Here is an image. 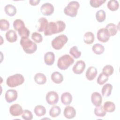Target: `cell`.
I'll use <instances>...</instances> for the list:
<instances>
[{
    "label": "cell",
    "instance_id": "24",
    "mask_svg": "<svg viewBox=\"0 0 120 120\" xmlns=\"http://www.w3.org/2000/svg\"><path fill=\"white\" fill-rule=\"evenodd\" d=\"M95 40V37L93 33L90 31L86 32L83 36V41L86 44H91Z\"/></svg>",
    "mask_w": 120,
    "mask_h": 120
},
{
    "label": "cell",
    "instance_id": "21",
    "mask_svg": "<svg viewBox=\"0 0 120 120\" xmlns=\"http://www.w3.org/2000/svg\"><path fill=\"white\" fill-rule=\"evenodd\" d=\"M4 11L5 13L9 16H14L17 12L16 8L11 4H8L4 7Z\"/></svg>",
    "mask_w": 120,
    "mask_h": 120
},
{
    "label": "cell",
    "instance_id": "8",
    "mask_svg": "<svg viewBox=\"0 0 120 120\" xmlns=\"http://www.w3.org/2000/svg\"><path fill=\"white\" fill-rule=\"evenodd\" d=\"M45 99L49 105H54L59 101V95L56 92L50 91L46 94Z\"/></svg>",
    "mask_w": 120,
    "mask_h": 120
},
{
    "label": "cell",
    "instance_id": "10",
    "mask_svg": "<svg viewBox=\"0 0 120 120\" xmlns=\"http://www.w3.org/2000/svg\"><path fill=\"white\" fill-rule=\"evenodd\" d=\"M18 97V93L15 90H8L5 93V98L6 101L10 103L16 100Z\"/></svg>",
    "mask_w": 120,
    "mask_h": 120
},
{
    "label": "cell",
    "instance_id": "29",
    "mask_svg": "<svg viewBox=\"0 0 120 120\" xmlns=\"http://www.w3.org/2000/svg\"><path fill=\"white\" fill-rule=\"evenodd\" d=\"M103 107L106 112H112L115 111V105L112 102L106 101L104 103Z\"/></svg>",
    "mask_w": 120,
    "mask_h": 120
},
{
    "label": "cell",
    "instance_id": "1",
    "mask_svg": "<svg viewBox=\"0 0 120 120\" xmlns=\"http://www.w3.org/2000/svg\"><path fill=\"white\" fill-rule=\"evenodd\" d=\"M65 28L66 24L61 20L50 22L47 23L45 29L44 35L45 36H48L60 33L62 32Z\"/></svg>",
    "mask_w": 120,
    "mask_h": 120
},
{
    "label": "cell",
    "instance_id": "4",
    "mask_svg": "<svg viewBox=\"0 0 120 120\" xmlns=\"http://www.w3.org/2000/svg\"><path fill=\"white\" fill-rule=\"evenodd\" d=\"M24 82L23 76L20 74H16L8 77L6 84L9 87H16L22 84Z\"/></svg>",
    "mask_w": 120,
    "mask_h": 120
},
{
    "label": "cell",
    "instance_id": "35",
    "mask_svg": "<svg viewBox=\"0 0 120 120\" xmlns=\"http://www.w3.org/2000/svg\"><path fill=\"white\" fill-rule=\"evenodd\" d=\"M102 71V73L106 76H109L113 73L114 68L111 65H107L103 68Z\"/></svg>",
    "mask_w": 120,
    "mask_h": 120
},
{
    "label": "cell",
    "instance_id": "42",
    "mask_svg": "<svg viewBox=\"0 0 120 120\" xmlns=\"http://www.w3.org/2000/svg\"><path fill=\"white\" fill-rule=\"evenodd\" d=\"M40 1L39 0H30L29 3L32 6H36L39 4Z\"/></svg>",
    "mask_w": 120,
    "mask_h": 120
},
{
    "label": "cell",
    "instance_id": "23",
    "mask_svg": "<svg viewBox=\"0 0 120 120\" xmlns=\"http://www.w3.org/2000/svg\"><path fill=\"white\" fill-rule=\"evenodd\" d=\"M105 28L107 30L110 36H115L118 30L117 26L112 23H110L107 24Z\"/></svg>",
    "mask_w": 120,
    "mask_h": 120
},
{
    "label": "cell",
    "instance_id": "30",
    "mask_svg": "<svg viewBox=\"0 0 120 120\" xmlns=\"http://www.w3.org/2000/svg\"><path fill=\"white\" fill-rule=\"evenodd\" d=\"M61 112V109L59 106H53L49 111V115L52 118L58 117Z\"/></svg>",
    "mask_w": 120,
    "mask_h": 120
},
{
    "label": "cell",
    "instance_id": "26",
    "mask_svg": "<svg viewBox=\"0 0 120 120\" xmlns=\"http://www.w3.org/2000/svg\"><path fill=\"white\" fill-rule=\"evenodd\" d=\"M34 112L36 116L41 117L44 116L46 112L45 108L41 105H38L36 106L34 109Z\"/></svg>",
    "mask_w": 120,
    "mask_h": 120
},
{
    "label": "cell",
    "instance_id": "27",
    "mask_svg": "<svg viewBox=\"0 0 120 120\" xmlns=\"http://www.w3.org/2000/svg\"><path fill=\"white\" fill-rule=\"evenodd\" d=\"M92 50L96 54L100 55L103 53L105 51V47L100 44H95L92 46Z\"/></svg>",
    "mask_w": 120,
    "mask_h": 120
},
{
    "label": "cell",
    "instance_id": "13",
    "mask_svg": "<svg viewBox=\"0 0 120 120\" xmlns=\"http://www.w3.org/2000/svg\"><path fill=\"white\" fill-rule=\"evenodd\" d=\"M91 101L95 106L101 105L102 102V97L101 94L98 92H93L91 96Z\"/></svg>",
    "mask_w": 120,
    "mask_h": 120
},
{
    "label": "cell",
    "instance_id": "28",
    "mask_svg": "<svg viewBox=\"0 0 120 120\" xmlns=\"http://www.w3.org/2000/svg\"><path fill=\"white\" fill-rule=\"evenodd\" d=\"M107 8L112 11H115L118 9L119 7V4L117 0H109L107 5Z\"/></svg>",
    "mask_w": 120,
    "mask_h": 120
},
{
    "label": "cell",
    "instance_id": "2",
    "mask_svg": "<svg viewBox=\"0 0 120 120\" xmlns=\"http://www.w3.org/2000/svg\"><path fill=\"white\" fill-rule=\"evenodd\" d=\"M20 45L23 51L28 54L33 53L37 49L36 44L32 42L28 38H21Z\"/></svg>",
    "mask_w": 120,
    "mask_h": 120
},
{
    "label": "cell",
    "instance_id": "33",
    "mask_svg": "<svg viewBox=\"0 0 120 120\" xmlns=\"http://www.w3.org/2000/svg\"><path fill=\"white\" fill-rule=\"evenodd\" d=\"M13 27L16 31H18L23 27H25L24 22L21 19H16L13 22Z\"/></svg>",
    "mask_w": 120,
    "mask_h": 120
},
{
    "label": "cell",
    "instance_id": "31",
    "mask_svg": "<svg viewBox=\"0 0 120 120\" xmlns=\"http://www.w3.org/2000/svg\"><path fill=\"white\" fill-rule=\"evenodd\" d=\"M94 113L98 117H104L106 114V112L103 106L99 105L98 106H96L94 109Z\"/></svg>",
    "mask_w": 120,
    "mask_h": 120
},
{
    "label": "cell",
    "instance_id": "6",
    "mask_svg": "<svg viewBox=\"0 0 120 120\" xmlns=\"http://www.w3.org/2000/svg\"><path fill=\"white\" fill-rule=\"evenodd\" d=\"M68 38L67 36L64 34L60 35L55 38L52 41L51 45L54 49L59 50L61 49L64 45L67 43Z\"/></svg>",
    "mask_w": 120,
    "mask_h": 120
},
{
    "label": "cell",
    "instance_id": "11",
    "mask_svg": "<svg viewBox=\"0 0 120 120\" xmlns=\"http://www.w3.org/2000/svg\"><path fill=\"white\" fill-rule=\"evenodd\" d=\"M23 112L22 106L18 104H13L9 108V112L13 116H18L22 114Z\"/></svg>",
    "mask_w": 120,
    "mask_h": 120
},
{
    "label": "cell",
    "instance_id": "32",
    "mask_svg": "<svg viewBox=\"0 0 120 120\" xmlns=\"http://www.w3.org/2000/svg\"><path fill=\"white\" fill-rule=\"evenodd\" d=\"M96 18L98 22H103L106 18V13L103 10H99L96 13Z\"/></svg>",
    "mask_w": 120,
    "mask_h": 120
},
{
    "label": "cell",
    "instance_id": "7",
    "mask_svg": "<svg viewBox=\"0 0 120 120\" xmlns=\"http://www.w3.org/2000/svg\"><path fill=\"white\" fill-rule=\"evenodd\" d=\"M97 37L98 39L101 42L106 43L110 39V35L105 28L100 29L97 32Z\"/></svg>",
    "mask_w": 120,
    "mask_h": 120
},
{
    "label": "cell",
    "instance_id": "40",
    "mask_svg": "<svg viewBox=\"0 0 120 120\" xmlns=\"http://www.w3.org/2000/svg\"><path fill=\"white\" fill-rule=\"evenodd\" d=\"M105 1L106 0H90V4L91 7L97 8L103 4Z\"/></svg>",
    "mask_w": 120,
    "mask_h": 120
},
{
    "label": "cell",
    "instance_id": "17",
    "mask_svg": "<svg viewBox=\"0 0 120 120\" xmlns=\"http://www.w3.org/2000/svg\"><path fill=\"white\" fill-rule=\"evenodd\" d=\"M7 41L10 43L15 42L17 39V36L15 31L12 30H8L5 34Z\"/></svg>",
    "mask_w": 120,
    "mask_h": 120
},
{
    "label": "cell",
    "instance_id": "15",
    "mask_svg": "<svg viewBox=\"0 0 120 120\" xmlns=\"http://www.w3.org/2000/svg\"><path fill=\"white\" fill-rule=\"evenodd\" d=\"M98 71L97 68L93 66L90 67L87 70L85 76L89 81L93 80L97 76Z\"/></svg>",
    "mask_w": 120,
    "mask_h": 120
},
{
    "label": "cell",
    "instance_id": "9",
    "mask_svg": "<svg viewBox=\"0 0 120 120\" xmlns=\"http://www.w3.org/2000/svg\"><path fill=\"white\" fill-rule=\"evenodd\" d=\"M54 7L50 3H44L40 8L41 13L45 16L51 15L54 12Z\"/></svg>",
    "mask_w": 120,
    "mask_h": 120
},
{
    "label": "cell",
    "instance_id": "14",
    "mask_svg": "<svg viewBox=\"0 0 120 120\" xmlns=\"http://www.w3.org/2000/svg\"><path fill=\"white\" fill-rule=\"evenodd\" d=\"M63 114L67 119H73L76 115V110L73 107L68 105L64 109Z\"/></svg>",
    "mask_w": 120,
    "mask_h": 120
},
{
    "label": "cell",
    "instance_id": "20",
    "mask_svg": "<svg viewBox=\"0 0 120 120\" xmlns=\"http://www.w3.org/2000/svg\"><path fill=\"white\" fill-rule=\"evenodd\" d=\"M46 77L45 75L41 73H37L34 76L35 82L38 84L43 85L46 82Z\"/></svg>",
    "mask_w": 120,
    "mask_h": 120
},
{
    "label": "cell",
    "instance_id": "19",
    "mask_svg": "<svg viewBox=\"0 0 120 120\" xmlns=\"http://www.w3.org/2000/svg\"><path fill=\"white\" fill-rule=\"evenodd\" d=\"M51 80L55 83H61L63 81V76L59 72H54L52 73L51 76Z\"/></svg>",
    "mask_w": 120,
    "mask_h": 120
},
{
    "label": "cell",
    "instance_id": "36",
    "mask_svg": "<svg viewBox=\"0 0 120 120\" xmlns=\"http://www.w3.org/2000/svg\"><path fill=\"white\" fill-rule=\"evenodd\" d=\"M108 80V76H106L104 73H101L98 75L97 80V82L98 84L102 85L104 84L105 82H106Z\"/></svg>",
    "mask_w": 120,
    "mask_h": 120
},
{
    "label": "cell",
    "instance_id": "34",
    "mask_svg": "<svg viewBox=\"0 0 120 120\" xmlns=\"http://www.w3.org/2000/svg\"><path fill=\"white\" fill-rule=\"evenodd\" d=\"M69 53L75 59H78L81 56V52L78 51L77 46H74L69 50Z\"/></svg>",
    "mask_w": 120,
    "mask_h": 120
},
{
    "label": "cell",
    "instance_id": "12",
    "mask_svg": "<svg viewBox=\"0 0 120 120\" xmlns=\"http://www.w3.org/2000/svg\"><path fill=\"white\" fill-rule=\"evenodd\" d=\"M85 63L82 60L77 61L73 67V72L77 75L82 73L85 68Z\"/></svg>",
    "mask_w": 120,
    "mask_h": 120
},
{
    "label": "cell",
    "instance_id": "5",
    "mask_svg": "<svg viewBox=\"0 0 120 120\" xmlns=\"http://www.w3.org/2000/svg\"><path fill=\"white\" fill-rule=\"evenodd\" d=\"M80 7L79 3L76 1H71L64 8V12L65 15L71 17L76 16L78 9Z\"/></svg>",
    "mask_w": 120,
    "mask_h": 120
},
{
    "label": "cell",
    "instance_id": "25",
    "mask_svg": "<svg viewBox=\"0 0 120 120\" xmlns=\"http://www.w3.org/2000/svg\"><path fill=\"white\" fill-rule=\"evenodd\" d=\"M48 23L47 20L45 17H41L38 20V31L39 32L44 31Z\"/></svg>",
    "mask_w": 120,
    "mask_h": 120
},
{
    "label": "cell",
    "instance_id": "37",
    "mask_svg": "<svg viewBox=\"0 0 120 120\" xmlns=\"http://www.w3.org/2000/svg\"><path fill=\"white\" fill-rule=\"evenodd\" d=\"M10 24L9 22L6 19H0V29L1 31H6L9 28Z\"/></svg>",
    "mask_w": 120,
    "mask_h": 120
},
{
    "label": "cell",
    "instance_id": "16",
    "mask_svg": "<svg viewBox=\"0 0 120 120\" xmlns=\"http://www.w3.org/2000/svg\"><path fill=\"white\" fill-rule=\"evenodd\" d=\"M55 61V55L52 52H48L44 55V61L48 66L52 65Z\"/></svg>",
    "mask_w": 120,
    "mask_h": 120
},
{
    "label": "cell",
    "instance_id": "41",
    "mask_svg": "<svg viewBox=\"0 0 120 120\" xmlns=\"http://www.w3.org/2000/svg\"><path fill=\"white\" fill-rule=\"evenodd\" d=\"M22 118L25 120H31L33 119V114L30 110H24L22 115Z\"/></svg>",
    "mask_w": 120,
    "mask_h": 120
},
{
    "label": "cell",
    "instance_id": "3",
    "mask_svg": "<svg viewBox=\"0 0 120 120\" xmlns=\"http://www.w3.org/2000/svg\"><path fill=\"white\" fill-rule=\"evenodd\" d=\"M74 62V59L68 54H65L60 57L58 60L57 66L61 70L67 69Z\"/></svg>",
    "mask_w": 120,
    "mask_h": 120
},
{
    "label": "cell",
    "instance_id": "39",
    "mask_svg": "<svg viewBox=\"0 0 120 120\" xmlns=\"http://www.w3.org/2000/svg\"><path fill=\"white\" fill-rule=\"evenodd\" d=\"M19 35L22 38H29L30 36V31L28 28L25 27H23L18 31Z\"/></svg>",
    "mask_w": 120,
    "mask_h": 120
},
{
    "label": "cell",
    "instance_id": "38",
    "mask_svg": "<svg viewBox=\"0 0 120 120\" xmlns=\"http://www.w3.org/2000/svg\"><path fill=\"white\" fill-rule=\"evenodd\" d=\"M31 38L37 43H40L43 41V37L42 35L37 32L32 33L31 35Z\"/></svg>",
    "mask_w": 120,
    "mask_h": 120
},
{
    "label": "cell",
    "instance_id": "18",
    "mask_svg": "<svg viewBox=\"0 0 120 120\" xmlns=\"http://www.w3.org/2000/svg\"><path fill=\"white\" fill-rule=\"evenodd\" d=\"M72 101V96L68 92L63 93L61 96V101L63 104L66 105H69Z\"/></svg>",
    "mask_w": 120,
    "mask_h": 120
},
{
    "label": "cell",
    "instance_id": "22",
    "mask_svg": "<svg viewBox=\"0 0 120 120\" xmlns=\"http://www.w3.org/2000/svg\"><path fill=\"white\" fill-rule=\"evenodd\" d=\"M112 86L110 83H106L103 86L102 88V94L103 97H109L112 92Z\"/></svg>",
    "mask_w": 120,
    "mask_h": 120
}]
</instances>
